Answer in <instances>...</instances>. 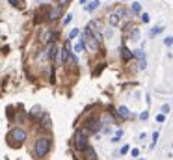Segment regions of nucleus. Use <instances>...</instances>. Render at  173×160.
<instances>
[{
    "label": "nucleus",
    "mask_w": 173,
    "mask_h": 160,
    "mask_svg": "<svg viewBox=\"0 0 173 160\" xmlns=\"http://www.w3.org/2000/svg\"><path fill=\"white\" fill-rule=\"evenodd\" d=\"M7 142H9L13 147H19L20 144H24V142H26V130H24V129H20V127L11 129V130H9V134H7Z\"/></svg>",
    "instance_id": "1"
},
{
    "label": "nucleus",
    "mask_w": 173,
    "mask_h": 160,
    "mask_svg": "<svg viewBox=\"0 0 173 160\" xmlns=\"http://www.w3.org/2000/svg\"><path fill=\"white\" fill-rule=\"evenodd\" d=\"M50 151V138H37L34 145V153L37 158H45Z\"/></svg>",
    "instance_id": "2"
},
{
    "label": "nucleus",
    "mask_w": 173,
    "mask_h": 160,
    "mask_svg": "<svg viewBox=\"0 0 173 160\" xmlns=\"http://www.w3.org/2000/svg\"><path fill=\"white\" fill-rule=\"evenodd\" d=\"M84 35H86V39H82L84 41V45L89 48V50H97L99 48V39H97V35L93 34V28L91 26H86V30H84Z\"/></svg>",
    "instance_id": "3"
},
{
    "label": "nucleus",
    "mask_w": 173,
    "mask_h": 160,
    "mask_svg": "<svg viewBox=\"0 0 173 160\" xmlns=\"http://www.w3.org/2000/svg\"><path fill=\"white\" fill-rule=\"evenodd\" d=\"M73 144H75V147H76L78 151H82L84 147H88V136H86V132H84V130H76Z\"/></svg>",
    "instance_id": "4"
},
{
    "label": "nucleus",
    "mask_w": 173,
    "mask_h": 160,
    "mask_svg": "<svg viewBox=\"0 0 173 160\" xmlns=\"http://www.w3.org/2000/svg\"><path fill=\"white\" fill-rule=\"evenodd\" d=\"M84 129H86L88 132H99V129H101V121H99L97 117H89V119H86Z\"/></svg>",
    "instance_id": "5"
},
{
    "label": "nucleus",
    "mask_w": 173,
    "mask_h": 160,
    "mask_svg": "<svg viewBox=\"0 0 173 160\" xmlns=\"http://www.w3.org/2000/svg\"><path fill=\"white\" fill-rule=\"evenodd\" d=\"M61 13H63V9H61L60 6H58V7H52V9L48 7V21H56Z\"/></svg>",
    "instance_id": "6"
},
{
    "label": "nucleus",
    "mask_w": 173,
    "mask_h": 160,
    "mask_svg": "<svg viewBox=\"0 0 173 160\" xmlns=\"http://www.w3.org/2000/svg\"><path fill=\"white\" fill-rule=\"evenodd\" d=\"M82 153H84V157H86L88 160H95V158H97L95 149H93V147H89V145H88V147H84V149H82Z\"/></svg>",
    "instance_id": "7"
},
{
    "label": "nucleus",
    "mask_w": 173,
    "mask_h": 160,
    "mask_svg": "<svg viewBox=\"0 0 173 160\" xmlns=\"http://www.w3.org/2000/svg\"><path fill=\"white\" fill-rule=\"evenodd\" d=\"M67 60H69V45H65L60 50V63H67Z\"/></svg>",
    "instance_id": "8"
},
{
    "label": "nucleus",
    "mask_w": 173,
    "mask_h": 160,
    "mask_svg": "<svg viewBox=\"0 0 173 160\" xmlns=\"http://www.w3.org/2000/svg\"><path fill=\"white\" fill-rule=\"evenodd\" d=\"M43 41H45V43H52V41H56V32H52V30L45 32V34H43Z\"/></svg>",
    "instance_id": "9"
},
{
    "label": "nucleus",
    "mask_w": 173,
    "mask_h": 160,
    "mask_svg": "<svg viewBox=\"0 0 173 160\" xmlns=\"http://www.w3.org/2000/svg\"><path fill=\"white\" fill-rule=\"evenodd\" d=\"M117 112H119V117H121V119H129V117H130V110H129L127 106H119Z\"/></svg>",
    "instance_id": "10"
},
{
    "label": "nucleus",
    "mask_w": 173,
    "mask_h": 160,
    "mask_svg": "<svg viewBox=\"0 0 173 160\" xmlns=\"http://www.w3.org/2000/svg\"><path fill=\"white\" fill-rule=\"evenodd\" d=\"M119 21H121V19H119L116 13H110V17H108V22H110V26H117V24H119Z\"/></svg>",
    "instance_id": "11"
},
{
    "label": "nucleus",
    "mask_w": 173,
    "mask_h": 160,
    "mask_svg": "<svg viewBox=\"0 0 173 160\" xmlns=\"http://www.w3.org/2000/svg\"><path fill=\"white\" fill-rule=\"evenodd\" d=\"M99 4H101L99 0H93V2H89V4L86 6V11H89V13H91V11H95V9L99 7Z\"/></svg>",
    "instance_id": "12"
},
{
    "label": "nucleus",
    "mask_w": 173,
    "mask_h": 160,
    "mask_svg": "<svg viewBox=\"0 0 173 160\" xmlns=\"http://www.w3.org/2000/svg\"><path fill=\"white\" fill-rule=\"evenodd\" d=\"M56 54H58V50H56V47H54V45H50V47H48V52H47V56H48V60H54V58H56Z\"/></svg>",
    "instance_id": "13"
},
{
    "label": "nucleus",
    "mask_w": 173,
    "mask_h": 160,
    "mask_svg": "<svg viewBox=\"0 0 173 160\" xmlns=\"http://www.w3.org/2000/svg\"><path fill=\"white\" fill-rule=\"evenodd\" d=\"M162 32H164V26H155V28H151L149 35H151V37H155L157 34H162Z\"/></svg>",
    "instance_id": "14"
},
{
    "label": "nucleus",
    "mask_w": 173,
    "mask_h": 160,
    "mask_svg": "<svg viewBox=\"0 0 173 160\" xmlns=\"http://www.w3.org/2000/svg\"><path fill=\"white\" fill-rule=\"evenodd\" d=\"M132 54L140 58V63H147V62H145V52H143L142 48H140V50H136V52H132Z\"/></svg>",
    "instance_id": "15"
},
{
    "label": "nucleus",
    "mask_w": 173,
    "mask_h": 160,
    "mask_svg": "<svg viewBox=\"0 0 173 160\" xmlns=\"http://www.w3.org/2000/svg\"><path fill=\"white\" fill-rule=\"evenodd\" d=\"M116 15L121 19V17H125L127 15V7H123V6H119V7H116Z\"/></svg>",
    "instance_id": "16"
},
{
    "label": "nucleus",
    "mask_w": 173,
    "mask_h": 160,
    "mask_svg": "<svg viewBox=\"0 0 173 160\" xmlns=\"http://www.w3.org/2000/svg\"><path fill=\"white\" fill-rule=\"evenodd\" d=\"M121 54H123V58H125V60H130V58L134 56V54H132V52H130L127 47H123V48H121Z\"/></svg>",
    "instance_id": "17"
},
{
    "label": "nucleus",
    "mask_w": 173,
    "mask_h": 160,
    "mask_svg": "<svg viewBox=\"0 0 173 160\" xmlns=\"http://www.w3.org/2000/svg\"><path fill=\"white\" fill-rule=\"evenodd\" d=\"M158 136H160V132H153V138H151V149H155V145H157V142H158Z\"/></svg>",
    "instance_id": "18"
},
{
    "label": "nucleus",
    "mask_w": 173,
    "mask_h": 160,
    "mask_svg": "<svg viewBox=\"0 0 173 160\" xmlns=\"http://www.w3.org/2000/svg\"><path fill=\"white\" fill-rule=\"evenodd\" d=\"M132 11H134V13H140V11H142V4H140V2H134V4H132Z\"/></svg>",
    "instance_id": "19"
},
{
    "label": "nucleus",
    "mask_w": 173,
    "mask_h": 160,
    "mask_svg": "<svg viewBox=\"0 0 173 160\" xmlns=\"http://www.w3.org/2000/svg\"><path fill=\"white\" fill-rule=\"evenodd\" d=\"M130 37H132V41H138V39H140V32L134 28V30L130 32Z\"/></svg>",
    "instance_id": "20"
},
{
    "label": "nucleus",
    "mask_w": 173,
    "mask_h": 160,
    "mask_svg": "<svg viewBox=\"0 0 173 160\" xmlns=\"http://www.w3.org/2000/svg\"><path fill=\"white\" fill-rule=\"evenodd\" d=\"M9 4H11L13 7H20V6H24V2H22V0H9Z\"/></svg>",
    "instance_id": "21"
},
{
    "label": "nucleus",
    "mask_w": 173,
    "mask_h": 160,
    "mask_svg": "<svg viewBox=\"0 0 173 160\" xmlns=\"http://www.w3.org/2000/svg\"><path fill=\"white\" fill-rule=\"evenodd\" d=\"M84 47H86V45H84V41H80V43H76V45H75V50H76V52H82V50H84Z\"/></svg>",
    "instance_id": "22"
},
{
    "label": "nucleus",
    "mask_w": 173,
    "mask_h": 160,
    "mask_svg": "<svg viewBox=\"0 0 173 160\" xmlns=\"http://www.w3.org/2000/svg\"><path fill=\"white\" fill-rule=\"evenodd\" d=\"M121 136H123V130H117V132H116V136H114V144H116V142H119V138H121Z\"/></svg>",
    "instance_id": "23"
},
{
    "label": "nucleus",
    "mask_w": 173,
    "mask_h": 160,
    "mask_svg": "<svg viewBox=\"0 0 173 160\" xmlns=\"http://www.w3.org/2000/svg\"><path fill=\"white\" fill-rule=\"evenodd\" d=\"M76 35H78V30L75 28V30H71V34H69V39H75Z\"/></svg>",
    "instance_id": "24"
},
{
    "label": "nucleus",
    "mask_w": 173,
    "mask_h": 160,
    "mask_svg": "<svg viewBox=\"0 0 173 160\" xmlns=\"http://www.w3.org/2000/svg\"><path fill=\"white\" fill-rule=\"evenodd\" d=\"M164 43H166L168 47H170V45H173V35H170V37H166V39H164Z\"/></svg>",
    "instance_id": "25"
},
{
    "label": "nucleus",
    "mask_w": 173,
    "mask_h": 160,
    "mask_svg": "<svg viewBox=\"0 0 173 160\" xmlns=\"http://www.w3.org/2000/svg\"><path fill=\"white\" fill-rule=\"evenodd\" d=\"M71 19H73V15H71V13H69V15H67V17H65V19H63V24H69V22H71Z\"/></svg>",
    "instance_id": "26"
},
{
    "label": "nucleus",
    "mask_w": 173,
    "mask_h": 160,
    "mask_svg": "<svg viewBox=\"0 0 173 160\" xmlns=\"http://www.w3.org/2000/svg\"><path fill=\"white\" fill-rule=\"evenodd\" d=\"M69 2H71V0H58V6L61 7V6H65V4H69Z\"/></svg>",
    "instance_id": "27"
},
{
    "label": "nucleus",
    "mask_w": 173,
    "mask_h": 160,
    "mask_svg": "<svg viewBox=\"0 0 173 160\" xmlns=\"http://www.w3.org/2000/svg\"><path fill=\"white\" fill-rule=\"evenodd\" d=\"M142 21H143V22H149V15H147V13H143V15H142Z\"/></svg>",
    "instance_id": "28"
},
{
    "label": "nucleus",
    "mask_w": 173,
    "mask_h": 160,
    "mask_svg": "<svg viewBox=\"0 0 173 160\" xmlns=\"http://www.w3.org/2000/svg\"><path fill=\"white\" fill-rule=\"evenodd\" d=\"M162 112L168 114V112H170V104H164V106H162Z\"/></svg>",
    "instance_id": "29"
},
{
    "label": "nucleus",
    "mask_w": 173,
    "mask_h": 160,
    "mask_svg": "<svg viewBox=\"0 0 173 160\" xmlns=\"http://www.w3.org/2000/svg\"><path fill=\"white\" fill-rule=\"evenodd\" d=\"M164 119H166V116H157V121L158 123H164Z\"/></svg>",
    "instance_id": "30"
},
{
    "label": "nucleus",
    "mask_w": 173,
    "mask_h": 160,
    "mask_svg": "<svg viewBox=\"0 0 173 160\" xmlns=\"http://www.w3.org/2000/svg\"><path fill=\"white\" fill-rule=\"evenodd\" d=\"M140 117H142V119H147V117H149V112H147V110H145V112H143V114H142V116H140Z\"/></svg>",
    "instance_id": "31"
},
{
    "label": "nucleus",
    "mask_w": 173,
    "mask_h": 160,
    "mask_svg": "<svg viewBox=\"0 0 173 160\" xmlns=\"http://www.w3.org/2000/svg\"><path fill=\"white\" fill-rule=\"evenodd\" d=\"M127 151H129V145H123V147H121V153H123V155H125V153H127Z\"/></svg>",
    "instance_id": "32"
},
{
    "label": "nucleus",
    "mask_w": 173,
    "mask_h": 160,
    "mask_svg": "<svg viewBox=\"0 0 173 160\" xmlns=\"http://www.w3.org/2000/svg\"><path fill=\"white\" fill-rule=\"evenodd\" d=\"M80 2H82V4H88V2H89V0H80Z\"/></svg>",
    "instance_id": "33"
}]
</instances>
